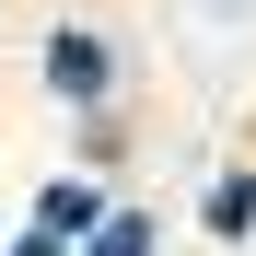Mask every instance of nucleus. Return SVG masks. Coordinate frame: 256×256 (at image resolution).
Returning a JSON list of instances; mask_svg holds the SVG:
<instances>
[{"label":"nucleus","instance_id":"nucleus-1","mask_svg":"<svg viewBox=\"0 0 256 256\" xmlns=\"http://www.w3.org/2000/svg\"><path fill=\"white\" fill-rule=\"evenodd\" d=\"M47 94H58V105H105V94H116V47H105L94 24H58V35H47Z\"/></svg>","mask_w":256,"mask_h":256},{"label":"nucleus","instance_id":"nucleus-2","mask_svg":"<svg viewBox=\"0 0 256 256\" xmlns=\"http://www.w3.org/2000/svg\"><path fill=\"white\" fill-rule=\"evenodd\" d=\"M198 222L222 233V244H244V233H256V175H222V186L198 198Z\"/></svg>","mask_w":256,"mask_h":256},{"label":"nucleus","instance_id":"nucleus-3","mask_svg":"<svg viewBox=\"0 0 256 256\" xmlns=\"http://www.w3.org/2000/svg\"><path fill=\"white\" fill-rule=\"evenodd\" d=\"M35 222H47V233H70V244H82V233H94V222H105V198H94V186H70V175H58L47 198H35Z\"/></svg>","mask_w":256,"mask_h":256},{"label":"nucleus","instance_id":"nucleus-4","mask_svg":"<svg viewBox=\"0 0 256 256\" xmlns=\"http://www.w3.org/2000/svg\"><path fill=\"white\" fill-rule=\"evenodd\" d=\"M163 233H152V210H105L94 233H82V256H152Z\"/></svg>","mask_w":256,"mask_h":256},{"label":"nucleus","instance_id":"nucleus-5","mask_svg":"<svg viewBox=\"0 0 256 256\" xmlns=\"http://www.w3.org/2000/svg\"><path fill=\"white\" fill-rule=\"evenodd\" d=\"M12 256H70V233H47V222H35V233H24Z\"/></svg>","mask_w":256,"mask_h":256}]
</instances>
